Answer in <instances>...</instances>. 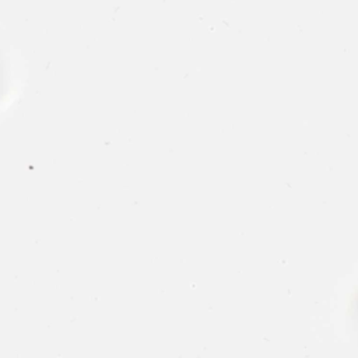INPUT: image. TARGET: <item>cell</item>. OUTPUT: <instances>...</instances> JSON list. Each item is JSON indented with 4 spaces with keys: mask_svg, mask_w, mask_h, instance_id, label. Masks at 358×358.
Wrapping results in <instances>:
<instances>
[{
    "mask_svg": "<svg viewBox=\"0 0 358 358\" xmlns=\"http://www.w3.org/2000/svg\"><path fill=\"white\" fill-rule=\"evenodd\" d=\"M354 317H355V320L358 323V294H357V298L354 301Z\"/></svg>",
    "mask_w": 358,
    "mask_h": 358,
    "instance_id": "obj_1",
    "label": "cell"
}]
</instances>
